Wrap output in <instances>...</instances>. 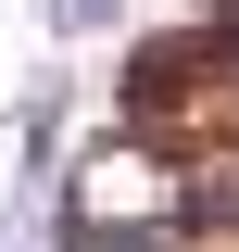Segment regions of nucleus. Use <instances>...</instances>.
I'll use <instances>...</instances> for the list:
<instances>
[{"mask_svg":"<svg viewBox=\"0 0 239 252\" xmlns=\"http://www.w3.org/2000/svg\"><path fill=\"white\" fill-rule=\"evenodd\" d=\"M0 252H51V240H26V227H13V240H0Z\"/></svg>","mask_w":239,"mask_h":252,"instance_id":"f03ea898","label":"nucleus"},{"mask_svg":"<svg viewBox=\"0 0 239 252\" xmlns=\"http://www.w3.org/2000/svg\"><path fill=\"white\" fill-rule=\"evenodd\" d=\"M114 13H126V0H38V26H51V38H89V26H114Z\"/></svg>","mask_w":239,"mask_h":252,"instance_id":"f257e3e1","label":"nucleus"}]
</instances>
